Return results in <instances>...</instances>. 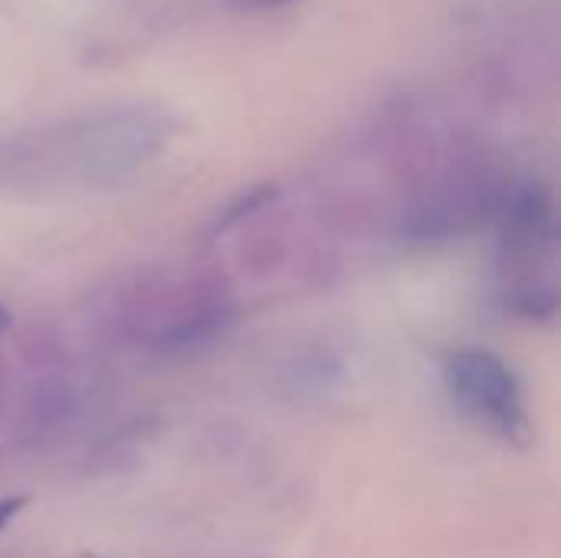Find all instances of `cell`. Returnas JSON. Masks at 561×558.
Instances as JSON below:
<instances>
[{"label":"cell","mask_w":561,"mask_h":558,"mask_svg":"<svg viewBox=\"0 0 561 558\" xmlns=\"http://www.w3.org/2000/svg\"><path fill=\"white\" fill-rule=\"evenodd\" d=\"M10 326V312L3 309V303H0V335H3V329Z\"/></svg>","instance_id":"277c9868"},{"label":"cell","mask_w":561,"mask_h":558,"mask_svg":"<svg viewBox=\"0 0 561 558\" xmlns=\"http://www.w3.org/2000/svg\"><path fill=\"white\" fill-rule=\"evenodd\" d=\"M23 506H26V500H23V497H13V500H0V529H3V526H7V523H10V520H13V516L20 513V510H23Z\"/></svg>","instance_id":"3957f363"},{"label":"cell","mask_w":561,"mask_h":558,"mask_svg":"<svg viewBox=\"0 0 561 558\" xmlns=\"http://www.w3.org/2000/svg\"><path fill=\"white\" fill-rule=\"evenodd\" d=\"M164 141V125L148 112H105L43 141L36 164H53L66 178H118L145 164Z\"/></svg>","instance_id":"6da1fadb"},{"label":"cell","mask_w":561,"mask_h":558,"mask_svg":"<svg viewBox=\"0 0 561 558\" xmlns=\"http://www.w3.org/2000/svg\"><path fill=\"white\" fill-rule=\"evenodd\" d=\"M447 388L470 418H477L500 437L519 441L529 434V414L519 378L493 352H457L447 362Z\"/></svg>","instance_id":"7a4b0ae2"}]
</instances>
